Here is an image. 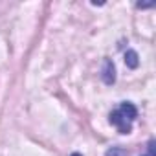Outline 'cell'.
Listing matches in <instances>:
<instances>
[{
    "instance_id": "5b68a950",
    "label": "cell",
    "mask_w": 156,
    "mask_h": 156,
    "mask_svg": "<svg viewBox=\"0 0 156 156\" xmlns=\"http://www.w3.org/2000/svg\"><path fill=\"white\" fill-rule=\"evenodd\" d=\"M107 156H127V151H123L119 147H112L107 151Z\"/></svg>"
},
{
    "instance_id": "277c9868",
    "label": "cell",
    "mask_w": 156,
    "mask_h": 156,
    "mask_svg": "<svg viewBox=\"0 0 156 156\" xmlns=\"http://www.w3.org/2000/svg\"><path fill=\"white\" fill-rule=\"evenodd\" d=\"M125 64H127V68H138V64H140V57H138V53L134 51V50H127L125 51Z\"/></svg>"
},
{
    "instance_id": "3957f363",
    "label": "cell",
    "mask_w": 156,
    "mask_h": 156,
    "mask_svg": "<svg viewBox=\"0 0 156 156\" xmlns=\"http://www.w3.org/2000/svg\"><path fill=\"white\" fill-rule=\"evenodd\" d=\"M103 81L107 85H112L116 81V68L112 64V61H105V68H103Z\"/></svg>"
},
{
    "instance_id": "7a4b0ae2",
    "label": "cell",
    "mask_w": 156,
    "mask_h": 156,
    "mask_svg": "<svg viewBox=\"0 0 156 156\" xmlns=\"http://www.w3.org/2000/svg\"><path fill=\"white\" fill-rule=\"evenodd\" d=\"M118 110H119V114H121V116H123L127 121H130V123H132V121L136 119V116H138V110H136V107H134L132 103H129V101L121 103Z\"/></svg>"
},
{
    "instance_id": "8992f818",
    "label": "cell",
    "mask_w": 156,
    "mask_h": 156,
    "mask_svg": "<svg viewBox=\"0 0 156 156\" xmlns=\"http://www.w3.org/2000/svg\"><path fill=\"white\" fill-rule=\"evenodd\" d=\"M70 156H81V154H79V152H73V154H70Z\"/></svg>"
},
{
    "instance_id": "6da1fadb",
    "label": "cell",
    "mask_w": 156,
    "mask_h": 156,
    "mask_svg": "<svg viewBox=\"0 0 156 156\" xmlns=\"http://www.w3.org/2000/svg\"><path fill=\"white\" fill-rule=\"evenodd\" d=\"M108 118H110V123H112L114 127H118L119 134H129V132L132 130V123L127 121V119L119 114V110H112Z\"/></svg>"
}]
</instances>
